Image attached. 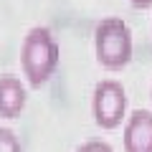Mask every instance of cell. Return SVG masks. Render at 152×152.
Returning a JSON list of instances; mask_svg holds the SVG:
<instances>
[{"mask_svg": "<svg viewBox=\"0 0 152 152\" xmlns=\"http://www.w3.org/2000/svg\"><path fill=\"white\" fill-rule=\"evenodd\" d=\"M58 58H61V48H58V41L53 38V33H51V28L33 26L23 36L20 71L26 76L28 86L41 89L43 84H48V79L58 69Z\"/></svg>", "mask_w": 152, "mask_h": 152, "instance_id": "obj_1", "label": "cell"}, {"mask_svg": "<svg viewBox=\"0 0 152 152\" xmlns=\"http://www.w3.org/2000/svg\"><path fill=\"white\" fill-rule=\"evenodd\" d=\"M94 53H96V64L107 71L127 69L134 53L132 28L122 18H102L94 28Z\"/></svg>", "mask_w": 152, "mask_h": 152, "instance_id": "obj_2", "label": "cell"}, {"mask_svg": "<svg viewBox=\"0 0 152 152\" xmlns=\"http://www.w3.org/2000/svg\"><path fill=\"white\" fill-rule=\"evenodd\" d=\"M91 114L99 129H117L127 117V91L117 79L96 81L91 94Z\"/></svg>", "mask_w": 152, "mask_h": 152, "instance_id": "obj_3", "label": "cell"}, {"mask_svg": "<svg viewBox=\"0 0 152 152\" xmlns=\"http://www.w3.org/2000/svg\"><path fill=\"white\" fill-rule=\"evenodd\" d=\"M124 152H152V112L150 109H132L124 117L122 132Z\"/></svg>", "mask_w": 152, "mask_h": 152, "instance_id": "obj_4", "label": "cell"}, {"mask_svg": "<svg viewBox=\"0 0 152 152\" xmlns=\"http://www.w3.org/2000/svg\"><path fill=\"white\" fill-rule=\"evenodd\" d=\"M28 104L26 86L18 76L3 74L0 76V117L3 119H18Z\"/></svg>", "mask_w": 152, "mask_h": 152, "instance_id": "obj_5", "label": "cell"}, {"mask_svg": "<svg viewBox=\"0 0 152 152\" xmlns=\"http://www.w3.org/2000/svg\"><path fill=\"white\" fill-rule=\"evenodd\" d=\"M0 152H23L18 134L8 127H0Z\"/></svg>", "mask_w": 152, "mask_h": 152, "instance_id": "obj_6", "label": "cell"}, {"mask_svg": "<svg viewBox=\"0 0 152 152\" xmlns=\"http://www.w3.org/2000/svg\"><path fill=\"white\" fill-rule=\"evenodd\" d=\"M76 152H114V150H112V145L104 142V140H89V142H84V145L76 147Z\"/></svg>", "mask_w": 152, "mask_h": 152, "instance_id": "obj_7", "label": "cell"}, {"mask_svg": "<svg viewBox=\"0 0 152 152\" xmlns=\"http://www.w3.org/2000/svg\"><path fill=\"white\" fill-rule=\"evenodd\" d=\"M129 5L137 10H147V8H152V0H129Z\"/></svg>", "mask_w": 152, "mask_h": 152, "instance_id": "obj_8", "label": "cell"}, {"mask_svg": "<svg viewBox=\"0 0 152 152\" xmlns=\"http://www.w3.org/2000/svg\"><path fill=\"white\" fill-rule=\"evenodd\" d=\"M150 102H152V86H150Z\"/></svg>", "mask_w": 152, "mask_h": 152, "instance_id": "obj_9", "label": "cell"}]
</instances>
